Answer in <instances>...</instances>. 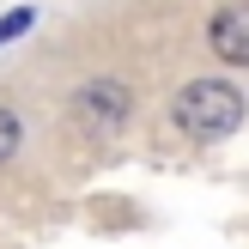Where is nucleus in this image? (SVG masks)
Wrapping results in <instances>:
<instances>
[{
  "instance_id": "nucleus-1",
  "label": "nucleus",
  "mask_w": 249,
  "mask_h": 249,
  "mask_svg": "<svg viewBox=\"0 0 249 249\" xmlns=\"http://www.w3.org/2000/svg\"><path fill=\"white\" fill-rule=\"evenodd\" d=\"M243 122V97L231 91L225 79H195L177 91V128L195 134V140H219Z\"/></svg>"
},
{
  "instance_id": "nucleus-4",
  "label": "nucleus",
  "mask_w": 249,
  "mask_h": 249,
  "mask_svg": "<svg viewBox=\"0 0 249 249\" xmlns=\"http://www.w3.org/2000/svg\"><path fill=\"white\" fill-rule=\"evenodd\" d=\"M31 18H36L31 6H12L6 18H0V43H12V36H18V31H31Z\"/></svg>"
},
{
  "instance_id": "nucleus-3",
  "label": "nucleus",
  "mask_w": 249,
  "mask_h": 249,
  "mask_svg": "<svg viewBox=\"0 0 249 249\" xmlns=\"http://www.w3.org/2000/svg\"><path fill=\"white\" fill-rule=\"evenodd\" d=\"M79 116L91 122V128H116V122L128 116V91H122V85H109V79L85 85V91H79Z\"/></svg>"
},
{
  "instance_id": "nucleus-5",
  "label": "nucleus",
  "mask_w": 249,
  "mask_h": 249,
  "mask_svg": "<svg viewBox=\"0 0 249 249\" xmlns=\"http://www.w3.org/2000/svg\"><path fill=\"white\" fill-rule=\"evenodd\" d=\"M12 152H18V122H12L6 109H0V164H6Z\"/></svg>"
},
{
  "instance_id": "nucleus-2",
  "label": "nucleus",
  "mask_w": 249,
  "mask_h": 249,
  "mask_svg": "<svg viewBox=\"0 0 249 249\" xmlns=\"http://www.w3.org/2000/svg\"><path fill=\"white\" fill-rule=\"evenodd\" d=\"M207 36H213V55H225L231 67H249V6H219Z\"/></svg>"
}]
</instances>
